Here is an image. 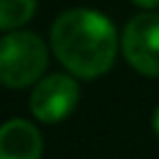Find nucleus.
I'll return each instance as SVG.
<instances>
[{"label":"nucleus","instance_id":"1","mask_svg":"<svg viewBox=\"0 0 159 159\" xmlns=\"http://www.w3.org/2000/svg\"><path fill=\"white\" fill-rule=\"evenodd\" d=\"M120 37L106 14L88 7L62 12L51 28V51L72 76L92 81L118 58Z\"/></svg>","mask_w":159,"mask_h":159},{"label":"nucleus","instance_id":"2","mask_svg":"<svg viewBox=\"0 0 159 159\" xmlns=\"http://www.w3.org/2000/svg\"><path fill=\"white\" fill-rule=\"evenodd\" d=\"M48 67L46 42L35 32L14 30L0 37V83L5 88H28L39 83Z\"/></svg>","mask_w":159,"mask_h":159},{"label":"nucleus","instance_id":"3","mask_svg":"<svg viewBox=\"0 0 159 159\" xmlns=\"http://www.w3.org/2000/svg\"><path fill=\"white\" fill-rule=\"evenodd\" d=\"M125 60L143 76H159V14L143 12L129 19L120 37Z\"/></svg>","mask_w":159,"mask_h":159},{"label":"nucleus","instance_id":"4","mask_svg":"<svg viewBox=\"0 0 159 159\" xmlns=\"http://www.w3.org/2000/svg\"><path fill=\"white\" fill-rule=\"evenodd\" d=\"M81 99V88L72 74H48L30 92V111L39 122L56 125L74 113Z\"/></svg>","mask_w":159,"mask_h":159},{"label":"nucleus","instance_id":"5","mask_svg":"<svg viewBox=\"0 0 159 159\" xmlns=\"http://www.w3.org/2000/svg\"><path fill=\"white\" fill-rule=\"evenodd\" d=\"M44 139L39 129L23 118L0 125V159H42Z\"/></svg>","mask_w":159,"mask_h":159},{"label":"nucleus","instance_id":"6","mask_svg":"<svg viewBox=\"0 0 159 159\" xmlns=\"http://www.w3.org/2000/svg\"><path fill=\"white\" fill-rule=\"evenodd\" d=\"M37 0H0V30H16L35 16Z\"/></svg>","mask_w":159,"mask_h":159},{"label":"nucleus","instance_id":"7","mask_svg":"<svg viewBox=\"0 0 159 159\" xmlns=\"http://www.w3.org/2000/svg\"><path fill=\"white\" fill-rule=\"evenodd\" d=\"M131 2H134L136 7H141V9H155V7H159V0H131Z\"/></svg>","mask_w":159,"mask_h":159},{"label":"nucleus","instance_id":"8","mask_svg":"<svg viewBox=\"0 0 159 159\" xmlns=\"http://www.w3.org/2000/svg\"><path fill=\"white\" fill-rule=\"evenodd\" d=\"M152 131L159 136V106L155 108V113H152Z\"/></svg>","mask_w":159,"mask_h":159}]
</instances>
